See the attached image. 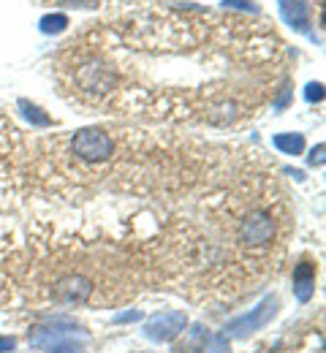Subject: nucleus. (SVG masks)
I'll use <instances>...</instances> for the list:
<instances>
[{"label":"nucleus","instance_id":"nucleus-2","mask_svg":"<svg viewBox=\"0 0 326 353\" xmlns=\"http://www.w3.org/2000/svg\"><path fill=\"white\" fill-rule=\"evenodd\" d=\"M278 296L275 294H269V296H264L256 307L250 310V312H245V315H239V318H234L226 323V337H236V340H245V337H250L253 332H258V329H264L275 315H278Z\"/></svg>","mask_w":326,"mask_h":353},{"label":"nucleus","instance_id":"nucleus-4","mask_svg":"<svg viewBox=\"0 0 326 353\" xmlns=\"http://www.w3.org/2000/svg\"><path fill=\"white\" fill-rule=\"evenodd\" d=\"M275 236V221L267 210H250L239 221V239L247 248H261Z\"/></svg>","mask_w":326,"mask_h":353},{"label":"nucleus","instance_id":"nucleus-13","mask_svg":"<svg viewBox=\"0 0 326 353\" xmlns=\"http://www.w3.org/2000/svg\"><path fill=\"white\" fill-rule=\"evenodd\" d=\"M305 98H307L310 103H318V101H324V85H321V82H313V85H307V90H305Z\"/></svg>","mask_w":326,"mask_h":353},{"label":"nucleus","instance_id":"nucleus-5","mask_svg":"<svg viewBox=\"0 0 326 353\" xmlns=\"http://www.w3.org/2000/svg\"><path fill=\"white\" fill-rule=\"evenodd\" d=\"M54 294L60 302L65 305H85L93 294V285L88 277H79V274H71V277H63L57 285H54Z\"/></svg>","mask_w":326,"mask_h":353},{"label":"nucleus","instance_id":"nucleus-18","mask_svg":"<svg viewBox=\"0 0 326 353\" xmlns=\"http://www.w3.org/2000/svg\"><path fill=\"white\" fill-rule=\"evenodd\" d=\"M288 98H291V90H283V95H280V101L275 103V109H283L288 103Z\"/></svg>","mask_w":326,"mask_h":353},{"label":"nucleus","instance_id":"nucleus-14","mask_svg":"<svg viewBox=\"0 0 326 353\" xmlns=\"http://www.w3.org/2000/svg\"><path fill=\"white\" fill-rule=\"evenodd\" d=\"M134 321H141L139 310H125V312H117L114 315V323H134Z\"/></svg>","mask_w":326,"mask_h":353},{"label":"nucleus","instance_id":"nucleus-3","mask_svg":"<svg viewBox=\"0 0 326 353\" xmlns=\"http://www.w3.org/2000/svg\"><path fill=\"white\" fill-rule=\"evenodd\" d=\"M185 326H187L185 312H180V310H166V312L152 315V318L144 323L141 334H144L147 340H152V343H172V340H177V337L185 332Z\"/></svg>","mask_w":326,"mask_h":353},{"label":"nucleus","instance_id":"nucleus-11","mask_svg":"<svg viewBox=\"0 0 326 353\" xmlns=\"http://www.w3.org/2000/svg\"><path fill=\"white\" fill-rule=\"evenodd\" d=\"M204 353H232L229 351V337L226 334H212L204 343Z\"/></svg>","mask_w":326,"mask_h":353},{"label":"nucleus","instance_id":"nucleus-15","mask_svg":"<svg viewBox=\"0 0 326 353\" xmlns=\"http://www.w3.org/2000/svg\"><path fill=\"white\" fill-rule=\"evenodd\" d=\"M63 6H71V8H98V0H57Z\"/></svg>","mask_w":326,"mask_h":353},{"label":"nucleus","instance_id":"nucleus-6","mask_svg":"<svg viewBox=\"0 0 326 353\" xmlns=\"http://www.w3.org/2000/svg\"><path fill=\"white\" fill-rule=\"evenodd\" d=\"M280 14L285 19V25H291L299 33L310 30V14H307V3L305 0H280Z\"/></svg>","mask_w":326,"mask_h":353},{"label":"nucleus","instance_id":"nucleus-1","mask_svg":"<svg viewBox=\"0 0 326 353\" xmlns=\"http://www.w3.org/2000/svg\"><path fill=\"white\" fill-rule=\"evenodd\" d=\"M71 152L85 163H106L114 155V139L101 128H82L71 139Z\"/></svg>","mask_w":326,"mask_h":353},{"label":"nucleus","instance_id":"nucleus-9","mask_svg":"<svg viewBox=\"0 0 326 353\" xmlns=\"http://www.w3.org/2000/svg\"><path fill=\"white\" fill-rule=\"evenodd\" d=\"M17 106H19V112H22V114L36 125V128H49V125H52V117L44 114L39 106H33L28 98H19V103H17Z\"/></svg>","mask_w":326,"mask_h":353},{"label":"nucleus","instance_id":"nucleus-17","mask_svg":"<svg viewBox=\"0 0 326 353\" xmlns=\"http://www.w3.org/2000/svg\"><path fill=\"white\" fill-rule=\"evenodd\" d=\"M17 348V340L14 337H0V353H8Z\"/></svg>","mask_w":326,"mask_h":353},{"label":"nucleus","instance_id":"nucleus-12","mask_svg":"<svg viewBox=\"0 0 326 353\" xmlns=\"http://www.w3.org/2000/svg\"><path fill=\"white\" fill-rule=\"evenodd\" d=\"M226 8H239V11H247V14H258V6L253 0H223Z\"/></svg>","mask_w":326,"mask_h":353},{"label":"nucleus","instance_id":"nucleus-8","mask_svg":"<svg viewBox=\"0 0 326 353\" xmlns=\"http://www.w3.org/2000/svg\"><path fill=\"white\" fill-rule=\"evenodd\" d=\"M272 144L278 147L280 152H285V155H302V150H305V136H302V133H278V136L272 139Z\"/></svg>","mask_w":326,"mask_h":353},{"label":"nucleus","instance_id":"nucleus-7","mask_svg":"<svg viewBox=\"0 0 326 353\" xmlns=\"http://www.w3.org/2000/svg\"><path fill=\"white\" fill-rule=\"evenodd\" d=\"M316 294V266L302 261L294 269V296L299 302H310Z\"/></svg>","mask_w":326,"mask_h":353},{"label":"nucleus","instance_id":"nucleus-10","mask_svg":"<svg viewBox=\"0 0 326 353\" xmlns=\"http://www.w3.org/2000/svg\"><path fill=\"white\" fill-rule=\"evenodd\" d=\"M65 25H68V17H65V14H47L39 28H41V33L52 36V33H63Z\"/></svg>","mask_w":326,"mask_h":353},{"label":"nucleus","instance_id":"nucleus-16","mask_svg":"<svg viewBox=\"0 0 326 353\" xmlns=\"http://www.w3.org/2000/svg\"><path fill=\"white\" fill-rule=\"evenodd\" d=\"M310 166H324V144H318L313 152H310Z\"/></svg>","mask_w":326,"mask_h":353}]
</instances>
